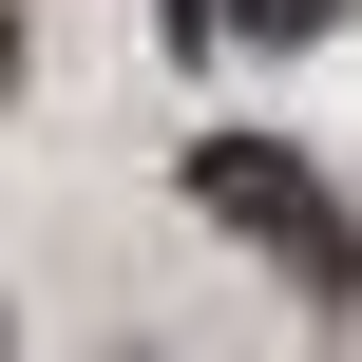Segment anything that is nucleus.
Instances as JSON below:
<instances>
[{"mask_svg": "<svg viewBox=\"0 0 362 362\" xmlns=\"http://www.w3.org/2000/svg\"><path fill=\"white\" fill-rule=\"evenodd\" d=\"M172 19H191V38H210V19H229V38H325L344 0H172Z\"/></svg>", "mask_w": 362, "mask_h": 362, "instance_id": "obj_2", "label": "nucleus"}, {"mask_svg": "<svg viewBox=\"0 0 362 362\" xmlns=\"http://www.w3.org/2000/svg\"><path fill=\"white\" fill-rule=\"evenodd\" d=\"M0 76H19V19H0Z\"/></svg>", "mask_w": 362, "mask_h": 362, "instance_id": "obj_3", "label": "nucleus"}, {"mask_svg": "<svg viewBox=\"0 0 362 362\" xmlns=\"http://www.w3.org/2000/svg\"><path fill=\"white\" fill-rule=\"evenodd\" d=\"M191 210H210L229 248H267L305 305H362V210L286 153V134H191Z\"/></svg>", "mask_w": 362, "mask_h": 362, "instance_id": "obj_1", "label": "nucleus"}]
</instances>
